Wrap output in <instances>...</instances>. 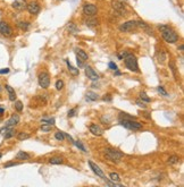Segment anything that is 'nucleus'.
Here are the masks:
<instances>
[{"mask_svg": "<svg viewBox=\"0 0 184 187\" xmlns=\"http://www.w3.org/2000/svg\"><path fill=\"white\" fill-rule=\"evenodd\" d=\"M158 28L160 33H161L163 39L165 40L167 43H175V42L178 41V34L169 25L163 24V25H159Z\"/></svg>", "mask_w": 184, "mask_h": 187, "instance_id": "1", "label": "nucleus"}, {"mask_svg": "<svg viewBox=\"0 0 184 187\" xmlns=\"http://www.w3.org/2000/svg\"><path fill=\"white\" fill-rule=\"evenodd\" d=\"M76 63H77V65H78V67H83V63H84V61H83L82 59H80L78 57H77Z\"/></svg>", "mask_w": 184, "mask_h": 187, "instance_id": "47", "label": "nucleus"}, {"mask_svg": "<svg viewBox=\"0 0 184 187\" xmlns=\"http://www.w3.org/2000/svg\"><path fill=\"white\" fill-rule=\"evenodd\" d=\"M157 90H158V92L161 94V95H163V97H167V95H168V93L166 92L165 89H164L163 86H158V89H157Z\"/></svg>", "mask_w": 184, "mask_h": 187, "instance_id": "37", "label": "nucleus"}, {"mask_svg": "<svg viewBox=\"0 0 184 187\" xmlns=\"http://www.w3.org/2000/svg\"><path fill=\"white\" fill-rule=\"evenodd\" d=\"M76 111H77V108H73V109H70V111H68V117H70V118L74 117L75 115H76Z\"/></svg>", "mask_w": 184, "mask_h": 187, "instance_id": "39", "label": "nucleus"}, {"mask_svg": "<svg viewBox=\"0 0 184 187\" xmlns=\"http://www.w3.org/2000/svg\"><path fill=\"white\" fill-rule=\"evenodd\" d=\"M14 107H15V110H16V111L21 112V111L23 110V103H22V101H16Z\"/></svg>", "mask_w": 184, "mask_h": 187, "instance_id": "34", "label": "nucleus"}, {"mask_svg": "<svg viewBox=\"0 0 184 187\" xmlns=\"http://www.w3.org/2000/svg\"><path fill=\"white\" fill-rule=\"evenodd\" d=\"M26 6H27V2H26L25 0H14V2L12 4V7H13L14 9L19 10V12L25 10Z\"/></svg>", "mask_w": 184, "mask_h": 187, "instance_id": "13", "label": "nucleus"}, {"mask_svg": "<svg viewBox=\"0 0 184 187\" xmlns=\"http://www.w3.org/2000/svg\"><path fill=\"white\" fill-rule=\"evenodd\" d=\"M30 25H31V24H30L29 22H18V23H17V26H18L21 30H23V31L29 30Z\"/></svg>", "mask_w": 184, "mask_h": 187, "instance_id": "27", "label": "nucleus"}, {"mask_svg": "<svg viewBox=\"0 0 184 187\" xmlns=\"http://www.w3.org/2000/svg\"><path fill=\"white\" fill-rule=\"evenodd\" d=\"M51 129H52V125H48V124H42L41 125V130L42 132H50Z\"/></svg>", "mask_w": 184, "mask_h": 187, "instance_id": "32", "label": "nucleus"}, {"mask_svg": "<svg viewBox=\"0 0 184 187\" xmlns=\"http://www.w3.org/2000/svg\"><path fill=\"white\" fill-rule=\"evenodd\" d=\"M64 82L62 81V79H58L57 82H56V89H57L58 91H60V90H63L64 89Z\"/></svg>", "mask_w": 184, "mask_h": 187, "instance_id": "36", "label": "nucleus"}, {"mask_svg": "<svg viewBox=\"0 0 184 187\" xmlns=\"http://www.w3.org/2000/svg\"><path fill=\"white\" fill-rule=\"evenodd\" d=\"M31 137V135L29 133H25V132H21L17 134V140L18 141H25V140H29Z\"/></svg>", "mask_w": 184, "mask_h": 187, "instance_id": "25", "label": "nucleus"}, {"mask_svg": "<svg viewBox=\"0 0 184 187\" xmlns=\"http://www.w3.org/2000/svg\"><path fill=\"white\" fill-rule=\"evenodd\" d=\"M87 101H97L99 97H98V94L95 93V92H92V91H89L88 93H87Z\"/></svg>", "mask_w": 184, "mask_h": 187, "instance_id": "22", "label": "nucleus"}, {"mask_svg": "<svg viewBox=\"0 0 184 187\" xmlns=\"http://www.w3.org/2000/svg\"><path fill=\"white\" fill-rule=\"evenodd\" d=\"M119 124L123 127L131 130H140L142 128V124L136 122L135 119H130V118H119Z\"/></svg>", "mask_w": 184, "mask_h": 187, "instance_id": "4", "label": "nucleus"}, {"mask_svg": "<svg viewBox=\"0 0 184 187\" xmlns=\"http://www.w3.org/2000/svg\"><path fill=\"white\" fill-rule=\"evenodd\" d=\"M41 124H48V125H55V119L54 118H49V119H41Z\"/></svg>", "mask_w": 184, "mask_h": 187, "instance_id": "35", "label": "nucleus"}, {"mask_svg": "<svg viewBox=\"0 0 184 187\" xmlns=\"http://www.w3.org/2000/svg\"><path fill=\"white\" fill-rule=\"evenodd\" d=\"M88 18L84 20V24L87 26H89V27H93V26H95L97 24H98V20H95L93 16H87Z\"/></svg>", "mask_w": 184, "mask_h": 187, "instance_id": "18", "label": "nucleus"}, {"mask_svg": "<svg viewBox=\"0 0 184 187\" xmlns=\"http://www.w3.org/2000/svg\"><path fill=\"white\" fill-rule=\"evenodd\" d=\"M102 100H103V101H107V102H110V101L113 100V98H111L110 94H105L103 98H102Z\"/></svg>", "mask_w": 184, "mask_h": 187, "instance_id": "41", "label": "nucleus"}, {"mask_svg": "<svg viewBox=\"0 0 184 187\" xmlns=\"http://www.w3.org/2000/svg\"><path fill=\"white\" fill-rule=\"evenodd\" d=\"M17 164H18L17 162H7V163H5V166H4V167L9 168V167H14V166H17Z\"/></svg>", "mask_w": 184, "mask_h": 187, "instance_id": "42", "label": "nucleus"}, {"mask_svg": "<svg viewBox=\"0 0 184 187\" xmlns=\"http://www.w3.org/2000/svg\"><path fill=\"white\" fill-rule=\"evenodd\" d=\"M4 112H5V109H4V108H0V117L4 115Z\"/></svg>", "mask_w": 184, "mask_h": 187, "instance_id": "48", "label": "nucleus"}, {"mask_svg": "<svg viewBox=\"0 0 184 187\" xmlns=\"http://www.w3.org/2000/svg\"><path fill=\"white\" fill-rule=\"evenodd\" d=\"M109 178H110V180H113L114 183H119V181H121L119 175L116 174V172H111V174L109 175Z\"/></svg>", "mask_w": 184, "mask_h": 187, "instance_id": "29", "label": "nucleus"}, {"mask_svg": "<svg viewBox=\"0 0 184 187\" xmlns=\"http://www.w3.org/2000/svg\"><path fill=\"white\" fill-rule=\"evenodd\" d=\"M98 12V8L93 4H85L83 6V14L85 16H95Z\"/></svg>", "mask_w": 184, "mask_h": 187, "instance_id": "9", "label": "nucleus"}, {"mask_svg": "<svg viewBox=\"0 0 184 187\" xmlns=\"http://www.w3.org/2000/svg\"><path fill=\"white\" fill-rule=\"evenodd\" d=\"M140 99H141L143 102H146V103H149V102L151 101V99H150V98H148L146 92H141V93H140Z\"/></svg>", "mask_w": 184, "mask_h": 187, "instance_id": "31", "label": "nucleus"}, {"mask_svg": "<svg viewBox=\"0 0 184 187\" xmlns=\"http://www.w3.org/2000/svg\"><path fill=\"white\" fill-rule=\"evenodd\" d=\"M166 60V55L164 51L160 52V57H159V63H161V64H164Z\"/></svg>", "mask_w": 184, "mask_h": 187, "instance_id": "38", "label": "nucleus"}, {"mask_svg": "<svg viewBox=\"0 0 184 187\" xmlns=\"http://www.w3.org/2000/svg\"><path fill=\"white\" fill-rule=\"evenodd\" d=\"M18 123H19V116L18 115H13V116L10 117L6 122V125H5V126H7V127H14V126H16Z\"/></svg>", "mask_w": 184, "mask_h": 187, "instance_id": "15", "label": "nucleus"}, {"mask_svg": "<svg viewBox=\"0 0 184 187\" xmlns=\"http://www.w3.org/2000/svg\"><path fill=\"white\" fill-rule=\"evenodd\" d=\"M85 75L88 76L89 79H91L92 82H97L99 79V75L95 71V69L91 66H85Z\"/></svg>", "mask_w": 184, "mask_h": 187, "instance_id": "10", "label": "nucleus"}, {"mask_svg": "<svg viewBox=\"0 0 184 187\" xmlns=\"http://www.w3.org/2000/svg\"><path fill=\"white\" fill-rule=\"evenodd\" d=\"M9 73V68H1L0 69V74L4 75V74H8Z\"/></svg>", "mask_w": 184, "mask_h": 187, "instance_id": "45", "label": "nucleus"}, {"mask_svg": "<svg viewBox=\"0 0 184 187\" xmlns=\"http://www.w3.org/2000/svg\"><path fill=\"white\" fill-rule=\"evenodd\" d=\"M136 28H138V22L136 20H127V22L119 25V31L124 33L132 32Z\"/></svg>", "mask_w": 184, "mask_h": 187, "instance_id": "7", "label": "nucleus"}, {"mask_svg": "<svg viewBox=\"0 0 184 187\" xmlns=\"http://www.w3.org/2000/svg\"><path fill=\"white\" fill-rule=\"evenodd\" d=\"M124 64L128 71H134V73H139V65H138V59L132 53H127L126 57L124 58Z\"/></svg>", "mask_w": 184, "mask_h": 187, "instance_id": "3", "label": "nucleus"}, {"mask_svg": "<svg viewBox=\"0 0 184 187\" xmlns=\"http://www.w3.org/2000/svg\"><path fill=\"white\" fill-rule=\"evenodd\" d=\"M26 9H27V12L31 14V15H37V14L40 13L41 7H40V5H39L38 2L32 1V2H30V4H27Z\"/></svg>", "mask_w": 184, "mask_h": 187, "instance_id": "11", "label": "nucleus"}, {"mask_svg": "<svg viewBox=\"0 0 184 187\" xmlns=\"http://www.w3.org/2000/svg\"><path fill=\"white\" fill-rule=\"evenodd\" d=\"M30 158H31V155L24 152V151H18L17 154H16V159L17 160H29Z\"/></svg>", "mask_w": 184, "mask_h": 187, "instance_id": "20", "label": "nucleus"}, {"mask_svg": "<svg viewBox=\"0 0 184 187\" xmlns=\"http://www.w3.org/2000/svg\"><path fill=\"white\" fill-rule=\"evenodd\" d=\"M38 82L42 89H48L50 85V75L47 71H41L38 76Z\"/></svg>", "mask_w": 184, "mask_h": 187, "instance_id": "6", "label": "nucleus"}, {"mask_svg": "<svg viewBox=\"0 0 184 187\" xmlns=\"http://www.w3.org/2000/svg\"><path fill=\"white\" fill-rule=\"evenodd\" d=\"M108 67H109L111 71H117V65L115 64V63H113V61H110V63L108 64Z\"/></svg>", "mask_w": 184, "mask_h": 187, "instance_id": "40", "label": "nucleus"}, {"mask_svg": "<svg viewBox=\"0 0 184 187\" xmlns=\"http://www.w3.org/2000/svg\"><path fill=\"white\" fill-rule=\"evenodd\" d=\"M0 34L4 36H12L13 35V28L5 20H0Z\"/></svg>", "mask_w": 184, "mask_h": 187, "instance_id": "8", "label": "nucleus"}, {"mask_svg": "<svg viewBox=\"0 0 184 187\" xmlns=\"http://www.w3.org/2000/svg\"><path fill=\"white\" fill-rule=\"evenodd\" d=\"M138 22V27H141V28H143L144 31H146L149 35H153V32H152V30L148 26V24H146L144 22H142V20H136Z\"/></svg>", "mask_w": 184, "mask_h": 187, "instance_id": "16", "label": "nucleus"}, {"mask_svg": "<svg viewBox=\"0 0 184 187\" xmlns=\"http://www.w3.org/2000/svg\"><path fill=\"white\" fill-rule=\"evenodd\" d=\"M89 129H90V132L95 136H101L102 133H103L102 129L100 128V126H98L97 124H91L89 126Z\"/></svg>", "mask_w": 184, "mask_h": 187, "instance_id": "14", "label": "nucleus"}, {"mask_svg": "<svg viewBox=\"0 0 184 187\" xmlns=\"http://www.w3.org/2000/svg\"><path fill=\"white\" fill-rule=\"evenodd\" d=\"M136 104L141 107V108H146V102H143V101H140V100H136Z\"/></svg>", "mask_w": 184, "mask_h": 187, "instance_id": "43", "label": "nucleus"}, {"mask_svg": "<svg viewBox=\"0 0 184 187\" xmlns=\"http://www.w3.org/2000/svg\"><path fill=\"white\" fill-rule=\"evenodd\" d=\"M60 1H63V0H60Z\"/></svg>", "mask_w": 184, "mask_h": 187, "instance_id": "52", "label": "nucleus"}, {"mask_svg": "<svg viewBox=\"0 0 184 187\" xmlns=\"http://www.w3.org/2000/svg\"><path fill=\"white\" fill-rule=\"evenodd\" d=\"M127 52L126 51H122L121 53H118V58L119 59H124L125 57H126Z\"/></svg>", "mask_w": 184, "mask_h": 187, "instance_id": "44", "label": "nucleus"}, {"mask_svg": "<svg viewBox=\"0 0 184 187\" xmlns=\"http://www.w3.org/2000/svg\"><path fill=\"white\" fill-rule=\"evenodd\" d=\"M183 49H184V45L183 44H181L180 47H178V50H180V51H183Z\"/></svg>", "mask_w": 184, "mask_h": 187, "instance_id": "49", "label": "nucleus"}, {"mask_svg": "<svg viewBox=\"0 0 184 187\" xmlns=\"http://www.w3.org/2000/svg\"><path fill=\"white\" fill-rule=\"evenodd\" d=\"M103 153H105V156L107 158L109 161L114 162V163H118V162H121L122 158L124 156V154L122 153L121 151L115 150V148H105Z\"/></svg>", "mask_w": 184, "mask_h": 187, "instance_id": "2", "label": "nucleus"}, {"mask_svg": "<svg viewBox=\"0 0 184 187\" xmlns=\"http://www.w3.org/2000/svg\"><path fill=\"white\" fill-rule=\"evenodd\" d=\"M1 156H2V154H1V153H0V159H1Z\"/></svg>", "mask_w": 184, "mask_h": 187, "instance_id": "51", "label": "nucleus"}, {"mask_svg": "<svg viewBox=\"0 0 184 187\" xmlns=\"http://www.w3.org/2000/svg\"><path fill=\"white\" fill-rule=\"evenodd\" d=\"M63 162V158H60V156H52V158L49 159V163L50 164H62Z\"/></svg>", "mask_w": 184, "mask_h": 187, "instance_id": "24", "label": "nucleus"}, {"mask_svg": "<svg viewBox=\"0 0 184 187\" xmlns=\"http://www.w3.org/2000/svg\"><path fill=\"white\" fill-rule=\"evenodd\" d=\"M65 61H66V64H67V68H68V71H70V73L72 74V75H73V76H77V75H78V73H80V71H78L77 68H74V67H73V66L70 65V63L68 61V60H67V59H66Z\"/></svg>", "mask_w": 184, "mask_h": 187, "instance_id": "21", "label": "nucleus"}, {"mask_svg": "<svg viewBox=\"0 0 184 187\" xmlns=\"http://www.w3.org/2000/svg\"><path fill=\"white\" fill-rule=\"evenodd\" d=\"M67 30L70 31V33H72V34H77L78 33V27L76 26V24H74V23H68V25H67Z\"/></svg>", "mask_w": 184, "mask_h": 187, "instance_id": "23", "label": "nucleus"}, {"mask_svg": "<svg viewBox=\"0 0 184 187\" xmlns=\"http://www.w3.org/2000/svg\"><path fill=\"white\" fill-rule=\"evenodd\" d=\"M74 144H75V145H76V148H80L81 151H83V152H87V148H84V145L82 144L81 141H74Z\"/></svg>", "mask_w": 184, "mask_h": 187, "instance_id": "33", "label": "nucleus"}, {"mask_svg": "<svg viewBox=\"0 0 184 187\" xmlns=\"http://www.w3.org/2000/svg\"><path fill=\"white\" fill-rule=\"evenodd\" d=\"M89 166L90 168H91V170L95 172L98 177H100L101 179H103V180H106V176H105V174H103V171H102L101 169H100V167L99 166H97L95 162L92 161H89Z\"/></svg>", "mask_w": 184, "mask_h": 187, "instance_id": "12", "label": "nucleus"}, {"mask_svg": "<svg viewBox=\"0 0 184 187\" xmlns=\"http://www.w3.org/2000/svg\"><path fill=\"white\" fill-rule=\"evenodd\" d=\"M75 52H76V56L78 57L80 59H82L83 61H87L88 60V53L84 51V50H82V49H75Z\"/></svg>", "mask_w": 184, "mask_h": 187, "instance_id": "19", "label": "nucleus"}, {"mask_svg": "<svg viewBox=\"0 0 184 187\" xmlns=\"http://www.w3.org/2000/svg\"><path fill=\"white\" fill-rule=\"evenodd\" d=\"M1 91H2V87H1V85H0V92H1Z\"/></svg>", "mask_w": 184, "mask_h": 187, "instance_id": "50", "label": "nucleus"}, {"mask_svg": "<svg viewBox=\"0 0 184 187\" xmlns=\"http://www.w3.org/2000/svg\"><path fill=\"white\" fill-rule=\"evenodd\" d=\"M111 8L114 9L115 14L118 15V16H125L127 13L125 5L123 2H121V1H118V0L111 1Z\"/></svg>", "mask_w": 184, "mask_h": 187, "instance_id": "5", "label": "nucleus"}, {"mask_svg": "<svg viewBox=\"0 0 184 187\" xmlns=\"http://www.w3.org/2000/svg\"><path fill=\"white\" fill-rule=\"evenodd\" d=\"M178 160H180V158H178L177 155H172V156L168 158L167 163H168V164H176L178 162Z\"/></svg>", "mask_w": 184, "mask_h": 187, "instance_id": "28", "label": "nucleus"}, {"mask_svg": "<svg viewBox=\"0 0 184 187\" xmlns=\"http://www.w3.org/2000/svg\"><path fill=\"white\" fill-rule=\"evenodd\" d=\"M15 133H16V132H15V129H14L13 127H10V128L8 129L6 133L4 134V137H5L6 140H8V138H12V137L15 136Z\"/></svg>", "mask_w": 184, "mask_h": 187, "instance_id": "26", "label": "nucleus"}, {"mask_svg": "<svg viewBox=\"0 0 184 187\" xmlns=\"http://www.w3.org/2000/svg\"><path fill=\"white\" fill-rule=\"evenodd\" d=\"M64 135H65V137H66V138H67V140H68L70 143H73V144H74V140L72 138V136L68 135V134H66V133H64Z\"/></svg>", "mask_w": 184, "mask_h": 187, "instance_id": "46", "label": "nucleus"}, {"mask_svg": "<svg viewBox=\"0 0 184 187\" xmlns=\"http://www.w3.org/2000/svg\"><path fill=\"white\" fill-rule=\"evenodd\" d=\"M5 87H6L7 92H8L9 100H10V101H15V100H16V93H15V90H14L10 85H8V84H7Z\"/></svg>", "mask_w": 184, "mask_h": 187, "instance_id": "17", "label": "nucleus"}, {"mask_svg": "<svg viewBox=\"0 0 184 187\" xmlns=\"http://www.w3.org/2000/svg\"><path fill=\"white\" fill-rule=\"evenodd\" d=\"M55 138L59 141V142H63L64 140H65V135H64V132H60V130H58L55 133Z\"/></svg>", "mask_w": 184, "mask_h": 187, "instance_id": "30", "label": "nucleus"}]
</instances>
